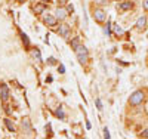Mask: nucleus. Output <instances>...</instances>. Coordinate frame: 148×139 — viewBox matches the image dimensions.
<instances>
[{"instance_id":"39448f33","label":"nucleus","mask_w":148,"mask_h":139,"mask_svg":"<svg viewBox=\"0 0 148 139\" xmlns=\"http://www.w3.org/2000/svg\"><path fill=\"white\" fill-rule=\"evenodd\" d=\"M70 27L68 25H65V24H62V25H59V30H58V33L62 36V37H65V39H68V36H70Z\"/></svg>"},{"instance_id":"5701e85b","label":"nucleus","mask_w":148,"mask_h":139,"mask_svg":"<svg viewBox=\"0 0 148 139\" xmlns=\"http://www.w3.org/2000/svg\"><path fill=\"white\" fill-rule=\"evenodd\" d=\"M144 9H148V0H144Z\"/></svg>"},{"instance_id":"f8f14e48","label":"nucleus","mask_w":148,"mask_h":139,"mask_svg":"<svg viewBox=\"0 0 148 139\" xmlns=\"http://www.w3.org/2000/svg\"><path fill=\"white\" fill-rule=\"evenodd\" d=\"M45 8H46V5H39V6L34 8V12L36 14H42V12L45 10Z\"/></svg>"},{"instance_id":"1a4fd4ad","label":"nucleus","mask_w":148,"mask_h":139,"mask_svg":"<svg viewBox=\"0 0 148 139\" xmlns=\"http://www.w3.org/2000/svg\"><path fill=\"white\" fill-rule=\"evenodd\" d=\"M132 6H133V5H132L130 2H123L121 5H119V8H120L121 10H129V9H132Z\"/></svg>"},{"instance_id":"b1692460","label":"nucleus","mask_w":148,"mask_h":139,"mask_svg":"<svg viewBox=\"0 0 148 139\" xmlns=\"http://www.w3.org/2000/svg\"><path fill=\"white\" fill-rule=\"evenodd\" d=\"M73 10H74V8L71 5H68V12H73Z\"/></svg>"},{"instance_id":"0eeeda50","label":"nucleus","mask_w":148,"mask_h":139,"mask_svg":"<svg viewBox=\"0 0 148 139\" xmlns=\"http://www.w3.org/2000/svg\"><path fill=\"white\" fill-rule=\"evenodd\" d=\"M2 99H3V102H6L9 99V87L6 84H2Z\"/></svg>"},{"instance_id":"9b49d317","label":"nucleus","mask_w":148,"mask_h":139,"mask_svg":"<svg viewBox=\"0 0 148 139\" xmlns=\"http://www.w3.org/2000/svg\"><path fill=\"white\" fill-rule=\"evenodd\" d=\"M33 56L34 58H37V61H42V55H40V50L39 49H33Z\"/></svg>"},{"instance_id":"a878e982","label":"nucleus","mask_w":148,"mask_h":139,"mask_svg":"<svg viewBox=\"0 0 148 139\" xmlns=\"http://www.w3.org/2000/svg\"><path fill=\"white\" fill-rule=\"evenodd\" d=\"M43 2H51V0H43Z\"/></svg>"},{"instance_id":"2eb2a0df","label":"nucleus","mask_w":148,"mask_h":139,"mask_svg":"<svg viewBox=\"0 0 148 139\" xmlns=\"http://www.w3.org/2000/svg\"><path fill=\"white\" fill-rule=\"evenodd\" d=\"M55 114H56V116H58L59 118H64V112H62V108H58Z\"/></svg>"},{"instance_id":"20e7f679","label":"nucleus","mask_w":148,"mask_h":139,"mask_svg":"<svg viewBox=\"0 0 148 139\" xmlns=\"http://www.w3.org/2000/svg\"><path fill=\"white\" fill-rule=\"evenodd\" d=\"M67 15H68V12L62 8V6H59V8H56V12H55V16L58 18V19H61V21H64L65 18H67Z\"/></svg>"},{"instance_id":"412c9836","label":"nucleus","mask_w":148,"mask_h":139,"mask_svg":"<svg viewBox=\"0 0 148 139\" xmlns=\"http://www.w3.org/2000/svg\"><path fill=\"white\" fill-rule=\"evenodd\" d=\"M104 138H110V132H108V129H104Z\"/></svg>"},{"instance_id":"f3484780","label":"nucleus","mask_w":148,"mask_h":139,"mask_svg":"<svg viewBox=\"0 0 148 139\" xmlns=\"http://www.w3.org/2000/svg\"><path fill=\"white\" fill-rule=\"evenodd\" d=\"M110 28H111V22H107V27L104 28V33H105L107 36H110Z\"/></svg>"},{"instance_id":"6ab92c4d","label":"nucleus","mask_w":148,"mask_h":139,"mask_svg":"<svg viewBox=\"0 0 148 139\" xmlns=\"http://www.w3.org/2000/svg\"><path fill=\"white\" fill-rule=\"evenodd\" d=\"M96 107H98V110H99V111H102V104H101L99 99H96Z\"/></svg>"},{"instance_id":"423d86ee","label":"nucleus","mask_w":148,"mask_h":139,"mask_svg":"<svg viewBox=\"0 0 148 139\" xmlns=\"http://www.w3.org/2000/svg\"><path fill=\"white\" fill-rule=\"evenodd\" d=\"M56 16H53V15H46L45 18H43V21H45V24H47V25H51V27H53V25H56Z\"/></svg>"},{"instance_id":"4468645a","label":"nucleus","mask_w":148,"mask_h":139,"mask_svg":"<svg viewBox=\"0 0 148 139\" xmlns=\"http://www.w3.org/2000/svg\"><path fill=\"white\" fill-rule=\"evenodd\" d=\"M114 33H116L117 36H121V34L125 33V31L121 30V27H119V25H116V27H114Z\"/></svg>"},{"instance_id":"f03ea898","label":"nucleus","mask_w":148,"mask_h":139,"mask_svg":"<svg viewBox=\"0 0 148 139\" xmlns=\"http://www.w3.org/2000/svg\"><path fill=\"white\" fill-rule=\"evenodd\" d=\"M142 101H144V92H142V90H136V92H133V93L130 95L129 104L135 107V105H139Z\"/></svg>"},{"instance_id":"9d476101","label":"nucleus","mask_w":148,"mask_h":139,"mask_svg":"<svg viewBox=\"0 0 148 139\" xmlns=\"http://www.w3.org/2000/svg\"><path fill=\"white\" fill-rule=\"evenodd\" d=\"M79 46H80V39H79V37H76V39L71 40V47L73 49H77Z\"/></svg>"},{"instance_id":"7ed1b4c3","label":"nucleus","mask_w":148,"mask_h":139,"mask_svg":"<svg viewBox=\"0 0 148 139\" xmlns=\"http://www.w3.org/2000/svg\"><path fill=\"white\" fill-rule=\"evenodd\" d=\"M93 16H95V19H96L98 22H102V21H105L107 14H105L102 9H95V10H93Z\"/></svg>"},{"instance_id":"a211bd4d","label":"nucleus","mask_w":148,"mask_h":139,"mask_svg":"<svg viewBox=\"0 0 148 139\" xmlns=\"http://www.w3.org/2000/svg\"><path fill=\"white\" fill-rule=\"evenodd\" d=\"M47 62H49V65H55V64H56V59H55V58H49Z\"/></svg>"},{"instance_id":"dca6fc26","label":"nucleus","mask_w":148,"mask_h":139,"mask_svg":"<svg viewBox=\"0 0 148 139\" xmlns=\"http://www.w3.org/2000/svg\"><path fill=\"white\" fill-rule=\"evenodd\" d=\"M22 40H24V45H25V46H30V40H28V37H27L25 34H24V33H22Z\"/></svg>"},{"instance_id":"393cba45","label":"nucleus","mask_w":148,"mask_h":139,"mask_svg":"<svg viewBox=\"0 0 148 139\" xmlns=\"http://www.w3.org/2000/svg\"><path fill=\"white\" fill-rule=\"evenodd\" d=\"M58 2H59V3H62V5H64V3H67V0H58Z\"/></svg>"},{"instance_id":"4be33fe9","label":"nucleus","mask_w":148,"mask_h":139,"mask_svg":"<svg viewBox=\"0 0 148 139\" xmlns=\"http://www.w3.org/2000/svg\"><path fill=\"white\" fill-rule=\"evenodd\" d=\"M141 136H142V138H148V129H147V130H142Z\"/></svg>"},{"instance_id":"6e6552de","label":"nucleus","mask_w":148,"mask_h":139,"mask_svg":"<svg viewBox=\"0 0 148 139\" xmlns=\"http://www.w3.org/2000/svg\"><path fill=\"white\" fill-rule=\"evenodd\" d=\"M147 25V18L145 16H141L138 21H136V28H139V30H142L144 27Z\"/></svg>"},{"instance_id":"ddd939ff","label":"nucleus","mask_w":148,"mask_h":139,"mask_svg":"<svg viewBox=\"0 0 148 139\" xmlns=\"http://www.w3.org/2000/svg\"><path fill=\"white\" fill-rule=\"evenodd\" d=\"M5 123H6V127H8V129H9L10 132H14V130H15V127H14V124H12V123H10L9 120H5Z\"/></svg>"},{"instance_id":"aec40b11","label":"nucleus","mask_w":148,"mask_h":139,"mask_svg":"<svg viewBox=\"0 0 148 139\" xmlns=\"http://www.w3.org/2000/svg\"><path fill=\"white\" fill-rule=\"evenodd\" d=\"M93 2H95L96 5H105V3H107V0H93Z\"/></svg>"},{"instance_id":"f257e3e1","label":"nucleus","mask_w":148,"mask_h":139,"mask_svg":"<svg viewBox=\"0 0 148 139\" xmlns=\"http://www.w3.org/2000/svg\"><path fill=\"white\" fill-rule=\"evenodd\" d=\"M76 50V55H77V59H79V62L82 65H84L86 62H88V49H86L84 46H79L77 49H74Z\"/></svg>"}]
</instances>
